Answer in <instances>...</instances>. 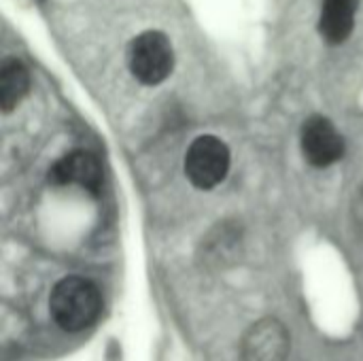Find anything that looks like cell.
<instances>
[{
    "instance_id": "6da1fadb",
    "label": "cell",
    "mask_w": 363,
    "mask_h": 361,
    "mask_svg": "<svg viewBox=\"0 0 363 361\" xmlns=\"http://www.w3.org/2000/svg\"><path fill=\"white\" fill-rule=\"evenodd\" d=\"M49 309L53 321L66 332H81L89 328L102 309L100 289L96 283L83 277L62 279L49 298Z\"/></svg>"
},
{
    "instance_id": "7a4b0ae2",
    "label": "cell",
    "mask_w": 363,
    "mask_h": 361,
    "mask_svg": "<svg viewBox=\"0 0 363 361\" xmlns=\"http://www.w3.org/2000/svg\"><path fill=\"white\" fill-rule=\"evenodd\" d=\"M130 72L143 85H160L174 68L172 43L164 32L147 30L138 34L128 47Z\"/></svg>"
},
{
    "instance_id": "3957f363",
    "label": "cell",
    "mask_w": 363,
    "mask_h": 361,
    "mask_svg": "<svg viewBox=\"0 0 363 361\" xmlns=\"http://www.w3.org/2000/svg\"><path fill=\"white\" fill-rule=\"evenodd\" d=\"M230 170L228 145L211 134L198 136L185 155V174L198 189H213L225 181Z\"/></svg>"
},
{
    "instance_id": "277c9868",
    "label": "cell",
    "mask_w": 363,
    "mask_h": 361,
    "mask_svg": "<svg viewBox=\"0 0 363 361\" xmlns=\"http://www.w3.org/2000/svg\"><path fill=\"white\" fill-rule=\"evenodd\" d=\"M300 143H302L304 157L317 168L332 166L345 155L342 134L336 130V126L328 117H321V115L306 119V123L302 126Z\"/></svg>"
},
{
    "instance_id": "5b68a950",
    "label": "cell",
    "mask_w": 363,
    "mask_h": 361,
    "mask_svg": "<svg viewBox=\"0 0 363 361\" xmlns=\"http://www.w3.org/2000/svg\"><path fill=\"white\" fill-rule=\"evenodd\" d=\"M289 355V332L277 319L257 321L242 340L245 361H285Z\"/></svg>"
},
{
    "instance_id": "8992f818",
    "label": "cell",
    "mask_w": 363,
    "mask_h": 361,
    "mask_svg": "<svg viewBox=\"0 0 363 361\" xmlns=\"http://www.w3.org/2000/svg\"><path fill=\"white\" fill-rule=\"evenodd\" d=\"M49 181L55 185H79L98 191L102 185V168L89 151H70L49 168Z\"/></svg>"
},
{
    "instance_id": "52a82bcc",
    "label": "cell",
    "mask_w": 363,
    "mask_h": 361,
    "mask_svg": "<svg viewBox=\"0 0 363 361\" xmlns=\"http://www.w3.org/2000/svg\"><path fill=\"white\" fill-rule=\"evenodd\" d=\"M357 0H323L319 34L330 45H342L355 28Z\"/></svg>"
},
{
    "instance_id": "ba28073f",
    "label": "cell",
    "mask_w": 363,
    "mask_h": 361,
    "mask_svg": "<svg viewBox=\"0 0 363 361\" xmlns=\"http://www.w3.org/2000/svg\"><path fill=\"white\" fill-rule=\"evenodd\" d=\"M30 89V72L21 60L9 57L0 66V106L11 113Z\"/></svg>"
}]
</instances>
